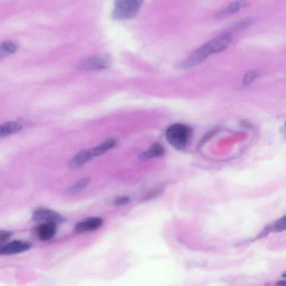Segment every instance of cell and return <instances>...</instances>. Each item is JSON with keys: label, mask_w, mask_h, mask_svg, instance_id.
<instances>
[{"label": "cell", "mask_w": 286, "mask_h": 286, "mask_svg": "<svg viewBox=\"0 0 286 286\" xmlns=\"http://www.w3.org/2000/svg\"><path fill=\"white\" fill-rule=\"evenodd\" d=\"M167 140L177 150L186 149L192 136V130L189 126L176 124L168 128L166 131Z\"/></svg>", "instance_id": "1"}, {"label": "cell", "mask_w": 286, "mask_h": 286, "mask_svg": "<svg viewBox=\"0 0 286 286\" xmlns=\"http://www.w3.org/2000/svg\"><path fill=\"white\" fill-rule=\"evenodd\" d=\"M145 0H115L111 18L115 21H124L135 17Z\"/></svg>", "instance_id": "2"}, {"label": "cell", "mask_w": 286, "mask_h": 286, "mask_svg": "<svg viewBox=\"0 0 286 286\" xmlns=\"http://www.w3.org/2000/svg\"><path fill=\"white\" fill-rule=\"evenodd\" d=\"M112 64V57L109 54L104 53L85 59L77 66L79 70L96 71L105 70Z\"/></svg>", "instance_id": "3"}, {"label": "cell", "mask_w": 286, "mask_h": 286, "mask_svg": "<svg viewBox=\"0 0 286 286\" xmlns=\"http://www.w3.org/2000/svg\"><path fill=\"white\" fill-rule=\"evenodd\" d=\"M211 54H213V53L206 43L192 53L189 57L181 64L180 68L182 70H187L198 66L204 62Z\"/></svg>", "instance_id": "4"}, {"label": "cell", "mask_w": 286, "mask_h": 286, "mask_svg": "<svg viewBox=\"0 0 286 286\" xmlns=\"http://www.w3.org/2000/svg\"><path fill=\"white\" fill-rule=\"evenodd\" d=\"M32 218L36 221L52 222L56 224L66 223L67 218L52 210L39 208L34 211Z\"/></svg>", "instance_id": "5"}, {"label": "cell", "mask_w": 286, "mask_h": 286, "mask_svg": "<svg viewBox=\"0 0 286 286\" xmlns=\"http://www.w3.org/2000/svg\"><path fill=\"white\" fill-rule=\"evenodd\" d=\"M232 41L231 33H224L207 43L213 54L220 53L228 47Z\"/></svg>", "instance_id": "6"}, {"label": "cell", "mask_w": 286, "mask_h": 286, "mask_svg": "<svg viewBox=\"0 0 286 286\" xmlns=\"http://www.w3.org/2000/svg\"><path fill=\"white\" fill-rule=\"evenodd\" d=\"M31 244L26 241L14 240L6 245H3L1 255H12L24 252L31 248Z\"/></svg>", "instance_id": "7"}, {"label": "cell", "mask_w": 286, "mask_h": 286, "mask_svg": "<svg viewBox=\"0 0 286 286\" xmlns=\"http://www.w3.org/2000/svg\"><path fill=\"white\" fill-rule=\"evenodd\" d=\"M103 224V220L101 218H92L80 222L75 226V230L78 233L91 232L100 229Z\"/></svg>", "instance_id": "8"}, {"label": "cell", "mask_w": 286, "mask_h": 286, "mask_svg": "<svg viewBox=\"0 0 286 286\" xmlns=\"http://www.w3.org/2000/svg\"><path fill=\"white\" fill-rule=\"evenodd\" d=\"M94 157L93 156L91 150H82L69 162V167L72 169H80L87 164Z\"/></svg>", "instance_id": "9"}, {"label": "cell", "mask_w": 286, "mask_h": 286, "mask_svg": "<svg viewBox=\"0 0 286 286\" xmlns=\"http://www.w3.org/2000/svg\"><path fill=\"white\" fill-rule=\"evenodd\" d=\"M57 230V224L52 222H46L38 227V233L39 239L43 241L52 239L55 236Z\"/></svg>", "instance_id": "10"}, {"label": "cell", "mask_w": 286, "mask_h": 286, "mask_svg": "<svg viewBox=\"0 0 286 286\" xmlns=\"http://www.w3.org/2000/svg\"><path fill=\"white\" fill-rule=\"evenodd\" d=\"M248 5V3L245 0H238L217 14L215 18L218 20L225 19L238 12L241 9L246 7Z\"/></svg>", "instance_id": "11"}, {"label": "cell", "mask_w": 286, "mask_h": 286, "mask_svg": "<svg viewBox=\"0 0 286 286\" xmlns=\"http://www.w3.org/2000/svg\"><path fill=\"white\" fill-rule=\"evenodd\" d=\"M165 154V150L164 146L160 142H156L149 150L142 153L139 155V158L141 161H147L154 159V158L162 157Z\"/></svg>", "instance_id": "12"}, {"label": "cell", "mask_w": 286, "mask_h": 286, "mask_svg": "<svg viewBox=\"0 0 286 286\" xmlns=\"http://www.w3.org/2000/svg\"><path fill=\"white\" fill-rule=\"evenodd\" d=\"M22 125L17 122H8L0 125V137L6 136L21 131Z\"/></svg>", "instance_id": "13"}, {"label": "cell", "mask_w": 286, "mask_h": 286, "mask_svg": "<svg viewBox=\"0 0 286 286\" xmlns=\"http://www.w3.org/2000/svg\"><path fill=\"white\" fill-rule=\"evenodd\" d=\"M91 179L90 177H86L78 181L75 184L69 187L67 193L70 195H75L80 193L81 191L86 189V187L89 184Z\"/></svg>", "instance_id": "14"}, {"label": "cell", "mask_w": 286, "mask_h": 286, "mask_svg": "<svg viewBox=\"0 0 286 286\" xmlns=\"http://www.w3.org/2000/svg\"><path fill=\"white\" fill-rule=\"evenodd\" d=\"M253 23V19L252 18H245L235 23L231 26L230 29L231 32L235 33L243 31L250 27Z\"/></svg>", "instance_id": "15"}, {"label": "cell", "mask_w": 286, "mask_h": 286, "mask_svg": "<svg viewBox=\"0 0 286 286\" xmlns=\"http://www.w3.org/2000/svg\"><path fill=\"white\" fill-rule=\"evenodd\" d=\"M259 76V73L256 71H251L246 73L243 80L244 85H250Z\"/></svg>", "instance_id": "16"}, {"label": "cell", "mask_w": 286, "mask_h": 286, "mask_svg": "<svg viewBox=\"0 0 286 286\" xmlns=\"http://www.w3.org/2000/svg\"><path fill=\"white\" fill-rule=\"evenodd\" d=\"M2 44L9 54H12L18 51L17 44L12 41L5 42Z\"/></svg>", "instance_id": "17"}, {"label": "cell", "mask_w": 286, "mask_h": 286, "mask_svg": "<svg viewBox=\"0 0 286 286\" xmlns=\"http://www.w3.org/2000/svg\"><path fill=\"white\" fill-rule=\"evenodd\" d=\"M130 202V199L129 196H124L118 197L114 202L113 205L117 206H125L129 204Z\"/></svg>", "instance_id": "18"}, {"label": "cell", "mask_w": 286, "mask_h": 286, "mask_svg": "<svg viewBox=\"0 0 286 286\" xmlns=\"http://www.w3.org/2000/svg\"><path fill=\"white\" fill-rule=\"evenodd\" d=\"M274 228L275 230L279 231V232H280V231H283L285 230V216H284L283 218L279 219L277 222H276Z\"/></svg>", "instance_id": "19"}, {"label": "cell", "mask_w": 286, "mask_h": 286, "mask_svg": "<svg viewBox=\"0 0 286 286\" xmlns=\"http://www.w3.org/2000/svg\"><path fill=\"white\" fill-rule=\"evenodd\" d=\"M13 233L11 231L0 230V244H4L11 239Z\"/></svg>", "instance_id": "20"}, {"label": "cell", "mask_w": 286, "mask_h": 286, "mask_svg": "<svg viewBox=\"0 0 286 286\" xmlns=\"http://www.w3.org/2000/svg\"><path fill=\"white\" fill-rule=\"evenodd\" d=\"M8 55H10V54L6 51V49H5L3 46V44H2L1 45H0V59L6 57Z\"/></svg>", "instance_id": "21"}, {"label": "cell", "mask_w": 286, "mask_h": 286, "mask_svg": "<svg viewBox=\"0 0 286 286\" xmlns=\"http://www.w3.org/2000/svg\"><path fill=\"white\" fill-rule=\"evenodd\" d=\"M277 285H285L286 283L285 282V281L284 280H282V281H279L278 283H277Z\"/></svg>", "instance_id": "22"}, {"label": "cell", "mask_w": 286, "mask_h": 286, "mask_svg": "<svg viewBox=\"0 0 286 286\" xmlns=\"http://www.w3.org/2000/svg\"><path fill=\"white\" fill-rule=\"evenodd\" d=\"M3 246V244H0V253H1V250Z\"/></svg>", "instance_id": "23"}]
</instances>
